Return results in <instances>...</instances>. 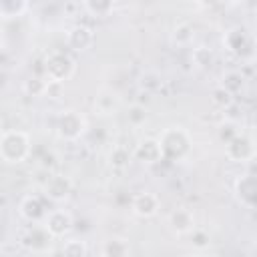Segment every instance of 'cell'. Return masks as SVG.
<instances>
[{
	"label": "cell",
	"instance_id": "obj_15",
	"mask_svg": "<svg viewBox=\"0 0 257 257\" xmlns=\"http://www.w3.org/2000/svg\"><path fill=\"white\" fill-rule=\"evenodd\" d=\"M135 157L139 161L147 163V165H153V163L161 161L163 159V153H161L159 141L157 139H145V141H141L137 145V149H135Z\"/></svg>",
	"mask_w": 257,
	"mask_h": 257
},
{
	"label": "cell",
	"instance_id": "obj_11",
	"mask_svg": "<svg viewBox=\"0 0 257 257\" xmlns=\"http://www.w3.org/2000/svg\"><path fill=\"white\" fill-rule=\"evenodd\" d=\"M46 213H48V209H44L42 197H38V195H26L20 201V215L28 223H42Z\"/></svg>",
	"mask_w": 257,
	"mask_h": 257
},
{
	"label": "cell",
	"instance_id": "obj_28",
	"mask_svg": "<svg viewBox=\"0 0 257 257\" xmlns=\"http://www.w3.org/2000/svg\"><path fill=\"white\" fill-rule=\"evenodd\" d=\"M187 257H207L205 253H195V255H187Z\"/></svg>",
	"mask_w": 257,
	"mask_h": 257
},
{
	"label": "cell",
	"instance_id": "obj_29",
	"mask_svg": "<svg viewBox=\"0 0 257 257\" xmlns=\"http://www.w3.org/2000/svg\"><path fill=\"white\" fill-rule=\"evenodd\" d=\"M4 135V124H2V118H0V137Z\"/></svg>",
	"mask_w": 257,
	"mask_h": 257
},
{
	"label": "cell",
	"instance_id": "obj_4",
	"mask_svg": "<svg viewBox=\"0 0 257 257\" xmlns=\"http://www.w3.org/2000/svg\"><path fill=\"white\" fill-rule=\"evenodd\" d=\"M86 131V118L76 110H66L56 122V135L64 141H76Z\"/></svg>",
	"mask_w": 257,
	"mask_h": 257
},
{
	"label": "cell",
	"instance_id": "obj_13",
	"mask_svg": "<svg viewBox=\"0 0 257 257\" xmlns=\"http://www.w3.org/2000/svg\"><path fill=\"white\" fill-rule=\"evenodd\" d=\"M169 227L177 235H189L195 229V217L189 209H175L169 213Z\"/></svg>",
	"mask_w": 257,
	"mask_h": 257
},
{
	"label": "cell",
	"instance_id": "obj_14",
	"mask_svg": "<svg viewBox=\"0 0 257 257\" xmlns=\"http://www.w3.org/2000/svg\"><path fill=\"white\" fill-rule=\"evenodd\" d=\"M235 197L243 207L253 209V203H255V179H253V175L237 177V181H235Z\"/></svg>",
	"mask_w": 257,
	"mask_h": 257
},
{
	"label": "cell",
	"instance_id": "obj_10",
	"mask_svg": "<svg viewBox=\"0 0 257 257\" xmlns=\"http://www.w3.org/2000/svg\"><path fill=\"white\" fill-rule=\"evenodd\" d=\"M131 209H133V213H135L137 217H141V219H151V217H155V215L159 213L161 201H159V197H157L155 193L143 191V193H139V195L133 197Z\"/></svg>",
	"mask_w": 257,
	"mask_h": 257
},
{
	"label": "cell",
	"instance_id": "obj_18",
	"mask_svg": "<svg viewBox=\"0 0 257 257\" xmlns=\"http://www.w3.org/2000/svg\"><path fill=\"white\" fill-rule=\"evenodd\" d=\"M84 12H88L92 18H104V16H110V12L114 10V2H108V0H88V2H82L80 4Z\"/></svg>",
	"mask_w": 257,
	"mask_h": 257
},
{
	"label": "cell",
	"instance_id": "obj_2",
	"mask_svg": "<svg viewBox=\"0 0 257 257\" xmlns=\"http://www.w3.org/2000/svg\"><path fill=\"white\" fill-rule=\"evenodd\" d=\"M30 155V139L22 131H4L0 137V159L4 163L16 165Z\"/></svg>",
	"mask_w": 257,
	"mask_h": 257
},
{
	"label": "cell",
	"instance_id": "obj_6",
	"mask_svg": "<svg viewBox=\"0 0 257 257\" xmlns=\"http://www.w3.org/2000/svg\"><path fill=\"white\" fill-rule=\"evenodd\" d=\"M223 44L229 52L237 56H245L253 52V36L243 26H233L223 34Z\"/></svg>",
	"mask_w": 257,
	"mask_h": 257
},
{
	"label": "cell",
	"instance_id": "obj_26",
	"mask_svg": "<svg viewBox=\"0 0 257 257\" xmlns=\"http://www.w3.org/2000/svg\"><path fill=\"white\" fill-rule=\"evenodd\" d=\"M237 135H239V131H237V126H235L233 122H227V124H223V126L219 128V139H221L225 145H227L231 139H235Z\"/></svg>",
	"mask_w": 257,
	"mask_h": 257
},
{
	"label": "cell",
	"instance_id": "obj_17",
	"mask_svg": "<svg viewBox=\"0 0 257 257\" xmlns=\"http://www.w3.org/2000/svg\"><path fill=\"white\" fill-rule=\"evenodd\" d=\"M94 108H96L98 114H112L118 108V96L110 90H102L94 98Z\"/></svg>",
	"mask_w": 257,
	"mask_h": 257
},
{
	"label": "cell",
	"instance_id": "obj_21",
	"mask_svg": "<svg viewBox=\"0 0 257 257\" xmlns=\"http://www.w3.org/2000/svg\"><path fill=\"white\" fill-rule=\"evenodd\" d=\"M193 28H191V24H187V22H183V24H177L175 26V32H173V40L177 42V44H181V46H185V44H189L191 40H193Z\"/></svg>",
	"mask_w": 257,
	"mask_h": 257
},
{
	"label": "cell",
	"instance_id": "obj_16",
	"mask_svg": "<svg viewBox=\"0 0 257 257\" xmlns=\"http://www.w3.org/2000/svg\"><path fill=\"white\" fill-rule=\"evenodd\" d=\"M131 243L124 237H108L100 245V257H128Z\"/></svg>",
	"mask_w": 257,
	"mask_h": 257
},
{
	"label": "cell",
	"instance_id": "obj_19",
	"mask_svg": "<svg viewBox=\"0 0 257 257\" xmlns=\"http://www.w3.org/2000/svg\"><path fill=\"white\" fill-rule=\"evenodd\" d=\"M30 8L28 2L24 0H2L0 2V18H18Z\"/></svg>",
	"mask_w": 257,
	"mask_h": 257
},
{
	"label": "cell",
	"instance_id": "obj_25",
	"mask_svg": "<svg viewBox=\"0 0 257 257\" xmlns=\"http://www.w3.org/2000/svg\"><path fill=\"white\" fill-rule=\"evenodd\" d=\"M189 235H191V243H193L197 249H205V247L209 245V235H207L203 229H197V227H195Z\"/></svg>",
	"mask_w": 257,
	"mask_h": 257
},
{
	"label": "cell",
	"instance_id": "obj_5",
	"mask_svg": "<svg viewBox=\"0 0 257 257\" xmlns=\"http://www.w3.org/2000/svg\"><path fill=\"white\" fill-rule=\"evenodd\" d=\"M54 237L48 233V229L42 223H32L20 237V243L32 251V253H46L52 247Z\"/></svg>",
	"mask_w": 257,
	"mask_h": 257
},
{
	"label": "cell",
	"instance_id": "obj_9",
	"mask_svg": "<svg viewBox=\"0 0 257 257\" xmlns=\"http://www.w3.org/2000/svg\"><path fill=\"white\" fill-rule=\"evenodd\" d=\"M92 44H94V32H92V28H88L84 24H74L66 32V46L74 52H84Z\"/></svg>",
	"mask_w": 257,
	"mask_h": 257
},
{
	"label": "cell",
	"instance_id": "obj_23",
	"mask_svg": "<svg viewBox=\"0 0 257 257\" xmlns=\"http://www.w3.org/2000/svg\"><path fill=\"white\" fill-rule=\"evenodd\" d=\"M211 100L217 104V106H221V108H227L231 102H233V94H229L223 86H217L215 90H213V96H211Z\"/></svg>",
	"mask_w": 257,
	"mask_h": 257
},
{
	"label": "cell",
	"instance_id": "obj_8",
	"mask_svg": "<svg viewBox=\"0 0 257 257\" xmlns=\"http://www.w3.org/2000/svg\"><path fill=\"white\" fill-rule=\"evenodd\" d=\"M42 225L48 229V233L56 239V237H64L70 229H72V217L68 211L64 209H52L46 213Z\"/></svg>",
	"mask_w": 257,
	"mask_h": 257
},
{
	"label": "cell",
	"instance_id": "obj_24",
	"mask_svg": "<svg viewBox=\"0 0 257 257\" xmlns=\"http://www.w3.org/2000/svg\"><path fill=\"white\" fill-rule=\"evenodd\" d=\"M128 163H131L128 151H124V149H114V151H112V155H110V165H112L114 169H122V167H126Z\"/></svg>",
	"mask_w": 257,
	"mask_h": 257
},
{
	"label": "cell",
	"instance_id": "obj_27",
	"mask_svg": "<svg viewBox=\"0 0 257 257\" xmlns=\"http://www.w3.org/2000/svg\"><path fill=\"white\" fill-rule=\"evenodd\" d=\"M50 257H66V255H64V253H62V249H60V251H54Z\"/></svg>",
	"mask_w": 257,
	"mask_h": 257
},
{
	"label": "cell",
	"instance_id": "obj_20",
	"mask_svg": "<svg viewBox=\"0 0 257 257\" xmlns=\"http://www.w3.org/2000/svg\"><path fill=\"white\" fill-rule=\"evenodd\" d=\"M86 243L80 239H68L62 247V253L66 257H86Z\"/></svg>",
	"mask_w": 257,
	"mask_h": 257
},
{
	"label": "cell",
	"instance_id": "obj_1",
	"mask_svg": "<svg viewBox=\"0 0 257 257\" xmlns=\"http://www.w3.org/2000/svg\"><path fill=\"white\" fill-rule=\"evenodd\" d=\"M161 145L163 159L169 161H183L191 153V135L183 126H169L157 139Z\"/></svg>",
	"mask_w": 257,
	"mask_h": 257
},
{
	"label": "cell",
	"instance_id": "obj_12",
	"mask_svg": "<svg viewBox=\"0 0 257 257\" xmlns=\"http://www.w3.org/2000/svg\"><path fill=\"white\" fill-rule=\"evenodd\" d=\"M70 191H72V181H70L68 177H64V175H52V177L46 181V185H44V195H46V199H50V201H54V203L64 201V199L70 195Z\"/></svg>",
	"mask_w": 257,
	"mask_h": 257
},
{
	"label": "cell",
	"instance_id": "obj_7",
	"mask_svg": "<svg viewBox=\"0 0 257 257\" xmlns=\"http://www.w3.org/2000/svg\"><path fill=\"white\" fill-rule=\"evenodd\" d=\"M225 153H227V157H229L233 163H247V161H251V159L255 157L253 139L239 133L235 139H231V141L225 145Z\"/></svg>",
	"mask_w": 257,
	"mask_h": 257
},
{
	"label": "cell",
	"instance_id": "obj_22",
	"mask_svg": "<svg viewBox=\"0 0 257 257\" xmlns=\"http://www.w3.org/2000/svg\"><path fill=\"white\" fill-rule=\"evenodd\" d=\"M48 80H42V78H30V80H26V84H24V90L28 92V94H32V96H40V94H44L46 90H48Z\"/></svg>",
	"mask_w": 257,
	"mask_h": 257
},
{
	"label": "cell",
	"instance_id": "obj_3",
	"mask_svg": "<svg viewBox=\"0 0 257 257\" xmlns=\"http://www.w3.org/2000/svg\"><path fill=\"white\" fill-rule=\"evenodd\" d=\"M44 70H46V78L48 82H54V84H60V82H66L74 70H76V64H74V58L64 52V50H50L44 58Z\"/></svg>",
	"mask_w": 257,
	"mask_h": 257
}]
</instances>
